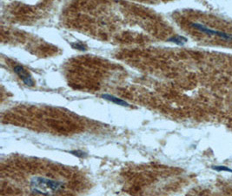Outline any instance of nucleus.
Here are the masks:
<instances>
[{
    "mask_svg": "<svg viewBox=\"0 0 232 196\" xmlns=\"http://www.w3.org/2000/svg\"><path fill=\"white\" fill-rule=\"evenodd\" d=\"M168 42L171 43H174L177 45H183L185 43L188 42V38L184 36H181V35H176V36H172V37H169L167 39Z\"/></svg>",
    "mask_w": 232,
    "mask_h": 196,
    "instance_id": "obj_5",
    "label": "nucleus"
},
{
    "mask_svg": "<svg viewBox=\"0 0 232 196\" xmlns=\"http://www.w3.org/2000/svg\"><path fill=\"white\" fill-rule=\"evenodd\" d=\"M71 46L73 49L82 51V52H85V51L87 50L86 45H85L84 43H81V42H72V43H71Z\"/></svg>",
    "mask_w": 232,
    "mask_h": 196,
    "instance_id": "obj_6",
    "label": "nucleus"
},
{
    "mask_svg": "<svg viewBox=\"0 0 232 196\" xmlns=\"http://www.w3.org/2000/svg\"><path fill=\"white\" fill-rule=\"evenodd\" d=\"M64 186L65 184L63 181L43 176H35L30 182L31 192L37 195L43 196L53 195L64 189Z\"/></svg>",
    "mask_w": 232,
    "mask_h": 196,
    "instance_id": "obj_1",
    "label": "nucleus"
},
{
    "mask_svg": "<svg viewBox=\"0 0 232 196\" xmlns=\"http://www.w3.org/2000/svg\"><path fill=\"white\" fill-rule=\"evenodd\" d=\"M13 71L20 78V80L24 82L25 85H26L27 86H34L35 82L32 79L31 75L22 66H19V65L15 66L13 67Z\"/></svg>",
    "mask_w": 232,
    "mask_h": 196,
    "instance_id": "obj_3",
    "label": "nucleus"
},
{
    "mask_svg": "<svg viewBox=\"0 0 232 196\" xmlns=\"http://www.w3.org/2000/svg\"><path fill=\"white\" fill-rule=\"evenodd\" d=\"M101 98H103L105 100H108V101H110L114 104L118 105H121V106H130L129 103H127L125 100H123L122 98H119L116 97V96H113V95H110V94H102L101 95Z\"/></svg>",
    "mask_w": 232,
    "mask_h": 196,
    "instance_id": "obj_4",
    "label": "nucleus"
},
{
    "mask_svg": "<svg viewBox=\"0 0 232 196\" xmlns=\"http://www.w3.org/2000/svg\"><path fill=\"white\" fill-rule=\"evenodd\" d=\"M211 168L213 170H216V171H224V172H229V173H232L231 168H229L227 166H212Z\"/></svg>",
    "mask_w": 232,
    "mask_h": 196,
    "instance_id": "obj_7",
    "label": "nucleus"
},
{
    "mask_svg": "<svg viewBox=\"0 0 232 196\" xmlns=\"http://www.w3.org/2000/svg\"><path fill=\"white\" fill-rule=\"evenodd\" d=\"M190 26L196 29L197 31H201L203 33H205L207 35L209 36H217V37H221L223 40H227V41H232V34L230 33H227L224 31H219L210 29L205 25L199 24V23H191Z\"/></svg>",
    "mask_w": 232,
    "mask_h": 196,
    "instance_id": "obj_2",
    "label": "nucleus"
},
{
    "mask_svg": "<svg viewBox=\"0 0 232 196\" xmlns=\"http://www.w3.org/2000/svg\"><path fill=\"white\" fill-rule=\"evenodd\" d=\"M71 153H72L74 155H76V156H78V157H80V158H83V157H85V153H83V152H81V151H71Z\"/></svg>",
    "mask_w": 232,
    "mask_h": 196,
    "instance_id": "obj_8",
    "label": "nucleus"
}]
</instances>
